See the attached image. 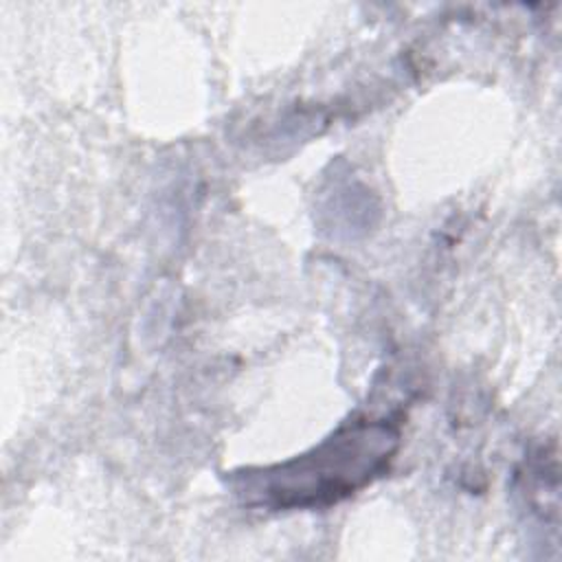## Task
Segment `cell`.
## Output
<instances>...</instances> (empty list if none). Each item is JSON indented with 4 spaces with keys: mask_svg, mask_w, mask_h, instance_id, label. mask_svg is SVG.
<instances>
[{
    "mask_svg": "<svg viewBox=\"0 0 562 562\" xmlns=\"http://www.w3.org/2000/svg\"><path fill=\"white\" fill-rule=\"evenodd\" d=\"M400 448V422L356 417L296 457L233 470L226 483L248 509H323L384 476Z\"/></svg>",
    "mask_w": 562,
    "mask_h": 562,
    "instance_id": "1",
    "label": "cell"
}]
</instances>
